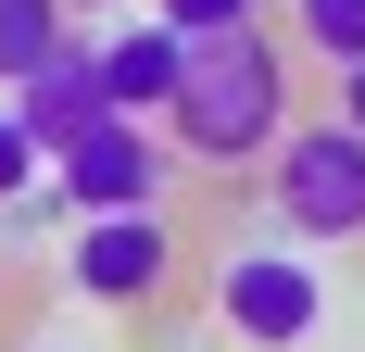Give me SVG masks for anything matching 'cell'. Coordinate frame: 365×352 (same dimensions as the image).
<instances>
[{
    "label": "cell",
    "instance_id": "4",
    "mask_svg": "<svg viewBox=\"0 0 365 352\" xmlns=\"http://www.w3.org/2000/svg\"><path fill=\"white\" fill-rule=\"evenodd\" d=\"M215 315L240 327V340L290 352V340L328 327V277H315V252H227L215 264Z\"/></svg>",
    "mask_w": 365,
    "mask_h": 352
},
{
    "label": "cell",
    "instance_id": "12",
    "mask_svg": "<svg viewBox=\"0 0 365 352\" xmlns=\"http://www.w3.org/2000/svg\"><path fill=\"white\" fill-rule=\"evenodd\" d=\"M340 126H353V139H365V76H340Z\"/></svg>",
    "mask_w": 365,
    "mask_h": 352
},
{
    "label": "cell",
    "instance_id": "3",
    "mask_svg": "<svg viewBox=\"0 0 365 352\" xmlns=\"http://www.w3.org/2000/svg\"><path fill=\"white\" fill-rule=\"evenodd\" d=\"M51 176H63L76 227H101V214H164V176H177V151L151 139V126H126V113H101L88 139L51 151Z\"/></svg>",
    "mask_w": 365,
    "mask_h": 352
},
{
    "label": "cell",
    "instance_id": "2",
    "mask_svg": "<svg viewBox=\"0 0 365 352\" xmlns=\"http://www.w3.org/2000/svg\"><path fill=\"white\" fill-rule=\"evenodd\" d=\"M264 202H277V227H290L302 252L328 239H365V139L353 126H290V151H277V176H264Z\"/></svg>",
    "mask_w": 365,
    "mask_h": 352
},
{
    "label": "cell",
    "instance_id": "7",
    "mask_svg": "<svg viewBox=\"0 0 365 352\" xmlns=\"http://www.w3.org/2000/svg\"><path fill=\"white\" fill-rule=\"evenodd\" d=\"M177 76H189V38H164V26H113L101 38V88H113L126 126L139 113H177Z\"/></svg>",
    "mask_w": 365,
    "mask_h": 352
},
{
    "label": "cell",
    "instance_id": "1",
    "mask_svg": "<svg viewBox=\"0 0 365 352\" xmlns=\"http://www.w3.org/2000/svg\"><path fill=\"white\" fill-rule=\"evenodd\" d=\"M164 139L189 164H252V151H290V51L277 38H189V76H177V113Z\"/></svg>",
    "mask_w": 365,
    "mask_h": 352
},
{
    "label": "cell",
    "instance_id": "6",
    "mask_svg": "<svg viewBox=\"0 0 365 352\" xmlns=\"http://www.w3.org/2000/svg\"><path fill=\"white\" fill-rule=\"evenodd\" d=\"M101 113H113V88H101V38H88V51H63L51 76H26V88H13V126H26L38 151H63V139H88Z\"/></svg>",
    "mask_w": 365,
    "mask_h": 352
},
{
    "label": "cell",
    "instance_id": "13",
    "mask_svg": "<svg viewBox=\"0 0 365 352\" xmlns=\"http://www.w3.org/2000/svg\"><path fill=\"white\" fill-rule=\"evenodd\" d=\"M88 13H101V0H88Z\"/></svg>",
    "mask_w": 365,
    "mask_h": 352
},
{
    "label": "cell",
    "instance_id": "8",
    "mask_svg": "<svg viewBox=\"0 0 365 352\" xmlns=\"http://www.w3.org/2000/svg\"><path fill=\"white\" fill-rule=\"evenodd\" d=\"M76 38H63V0H0V88H26V76H51Z\"/></svg>",
    "mask_w": 365,
    "mask_h": 352
},
{
    "label": "cell",
    "instance_id": "5",
    "mask_svg": "<svg viewBox=\"0 0 365 352\" xmlns=\"http://www.w3.org/2000/svg\"><path fill=\"white\" fill-rule=\"evenodd\" d=\"M164 277H177L164 214H101V227H76V289H88V302H151Z\"/></svg>",
    "mask_w": 365,
    "mask_h": 352
},
{
    "label": "cell",
    "instance_id": "11",
    "mask_svg": "<svg viewBox=\"0 0 365 352\" xmlns=\"http://www.w3.org/2000/svg\"><path fill=\"white\" fill-rule=\"evenodd\" d=\"M38 164H51V151H38L13 113H0V202H26V189H38Z\"/></svg>",
    "mask_w": 365,
    "mask_h": 352
},
{
    "label": "cell",
    "instance_id": "9",
    "mask_svg": "<svg viewBox=\"0 0 365 352\" xmlns=\"http://www.w3.org/2000/svg\"><path fill=\"white\" fill-rule=\"evenodd\" d=\"M290 38L315 51V63L365 76V0H290Z\"/></svg>",
    "mask_w": 365,
    "mask_h": 352
},
{
    "label": "cell",
    "instance_id": "10",
    "mask_svg": "<svg viewBox=\"0 0 365 352\" xmlns=\"http://www.w3.org/2000/svg\"><path fill=\"white\" fill-rule=\"evenodd\" d=\"M164 13V38H252L264 26V0H151Z\"/></svg>",
    "mask_w": 365,
    "mask_h": 352
}]
</instances>
